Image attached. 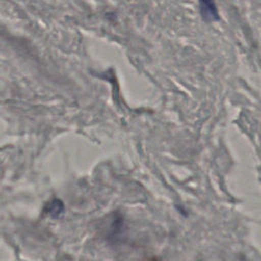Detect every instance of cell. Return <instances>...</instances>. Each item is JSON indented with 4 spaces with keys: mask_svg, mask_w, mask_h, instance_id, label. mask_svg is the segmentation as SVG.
<instances>
[{
    "mask_svg": "<svg viewBox=\"0 0 261 261\" xmlns=\"http://www.w3.org/2000/svg\"><path fill=\"white\" fill-rule=\"evenodd\" d=\"M63 205L59 200H53L48 207V213L52 216H58V214L62 213Z\"/></svg>",
    "mask_w": 261,
    "mask_h": 261,
    "instance_id": "1",
    "label": "cell"
}]
</instances>
